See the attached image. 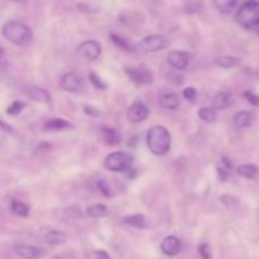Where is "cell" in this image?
Segmentation results:
<instances>
[{"label": "cell", "mask_w": 259, "mask_h": 259, "mask_svg": "<svg viewBox=\"0 0 259 259\" xmlns=\"http://www.w3.org/2000/svg\"><path fill=\"white\" fill-rule=\"evenodd\" d=\"M159 104H161V106H163V108L169 109V110H175V109L179 108L180 98L179 95L175 93L164 94V95L161 96V99H159Z\"/></svg>", "instance_id": "ac0fdd59"}, {"label": "cell", "mask_w": 259, "mask_h": 259, "mask_svg": "<svg viewBox=\"0 0 259 259\" xmlns=\"http://www.w3.org/2000/svg\"><path fill=\"white\" fill-rule=\"evenodd\" d=\"M125 73L137 85H149L153 81L152 72L147 67H143V66H139V67H126Z\"/></svg>", "instance_id": "8992f818"}, {"label": "cell", "mask_w": 259, "mask_h": 259, "mask_svg": "<svg viewBox=\"0 0 259 259\" xmlns=\"http://www.w3.org/2000/svg\"><path fill=\"white\" fill-rule=\"evenodd\" d=\"M98 189H99V191H101V194H103L104 196H106V197L111 196L110 187H109V185L106 184L104 180H100V181H98Z\"/></svg>", "instance_id": "d6a6232c"}, {"label": "cell", "mask_w": 259, "mask_h": 259, "mask_svg": "<svg viewBox=\"0 0 259 259\" xmlns=\"http://www.w3.org/2000/svg\"><path fill=\"white\" fill-rule=\"evenodd\" d=\"M237 172L239 176L244 177V179L253 180L258 176L259 168L254 164H240L237 168Z\"/></svg>", "instance_id": "44dd1931"}, {"label": "cell", "mask_w": 259, "mask_h": 259, "mask_svg": "<svg viewBox=\"0 0 259 259\" xmlns=\"http://www.w3.org/2000/svg\"><path fill=\"white\" fill-rule=\"evenodd\" d=\"M101 138L108 146H118L121 142V137L115 129L113 128H101Z\"/></svg>", "instance_id": "5bb4252c"}, {"label": "cell", "mask_w": 259, "mask_h": 259, "mask_svg": "<svg viewBox=\"0 0 259 259\" xmlns=\"http://www.w3.org/2000/svg\"><path fill=\"white\" fill-rule=\"evenodd\" d=\"M123 222L125 224L131 225V227L137 228V229H143L146 228V218L143 217L142 214H136V215H131V217H125L123 218Z\"/></svg>", "instance_id": "7402d4cb"}, {"label": "cell", "mask_w": 259, "mask_h": 259, "mask_svg": "<svg viewBox=\"0 0 259 259\" xmlns=\"http://www.w3.org/2000/svg\"><path fill=\"white\" fill-rule=\"evenodd\" d=\"M70 126V123L66 121L65 119H60V118H55V119H50V120L46 121L45 128L48 129V131H62V129H66Z\"/></svg>", "instance_id": "603a6c76"}, {"label": "cell", "mask_w": 259, "mask_h": 259, "mask_svg": "<svg viewBox=\"0 0 259 259\" xmlns=\"http://www.w3.org/2000/svg\"><path fill=\"white\" fill-rule=\"evenodd\" d=\"M24 108H25V104L23 103V101L15 100L14 103L7 109V114H9V115H18V114H19Z\"/></svg>", "instance_id": "f1b7e54d"}, {"label": "cell", "mask_w": 259, "mask_h": 259, "mask_svg": "<svg viewBox=\"0 0 259 259\" xmlns=\"http://www.w3.org/2000/svg\"><path fill=\"white\" fill-rule=\"evenodd\" d=\"M222 163H223V166H224L225 169H228V171H230V169H232L233 164H232V162L229 161V158H227V157H223Z\"/></svg>", "instance_id": "f35d334b"}, {"label": "cell", "mask_w": 259, "mask_h": 259, "mask_svg": "<svg viewBox=\"0 0 259 259\" xmlns=\"http://www.w3.org/2000/svg\"><path fill=\"white\" fill-rule=\"evenodd\" d=\"M182 95H184V98L186 99V100L192 101V103H194L197 98V91L195 88H186L184 90V93H182Z\"/></svg>", "instance_id": "4dcf8cb0"}, {"label": "cell", "mask_w": 259, "mask_h": 259, "mask_svg": "<svg viewBox=\"0 0 259 259\" xmlns=\"http://www.w3.org/2000/svg\"><path fill=\"white\" fill-rule=\"evenodd\" d=\"M215 63L223 68H233L240 66L242 60L239 57H235V56H222V57H218L215 60Z\"/></svg>", "instance_id": "d6986e66"}, {"label": "cell", "mask_w": 259, "mask_h": 259, "mask_svg": "<svg viewBox=\"0 0 259 259\" xmlns=\"http://www.w3.org/2000/svg\"><path fill=\"white\" fill-rule=\"evenodd\" d=\"M147 146L156 156H164L171 148V134L162 125L152 126L147 133Z\"/></svg>", "instance_id": "6da1fadb"}, {"label": "cell", "mask_w": 259, "mask_h": 259, "mask_svg": "<svg viewBox=\"0 0 259 259\" xmlns=\"http://www.w3.org/2000/svg\"><path fill=\"white\" fill-rule=\"evenodd\" d=\"M161 250L168 257H175V255L180 254L182 250L181 240L175 235L166 237L161 243Z\"/></svg>", "instance_id": "7c38bea8"}, {"label": "cell", "mask_w": 259, "mask_h": 259, "mask_svg": "<svg viewBox=\"0 0 259 259\" xmlns=\"http://www.w3.org/2000/svg\"><path fill=\"white\" fill-rule=\"evenodd\" d=\"M218 175H219L220 180H222L223 182H225L228 180V177H229V171L225 169L224 167H218Z\"/></svg>", "instance_id": "d590c367"}, {"label": "cell", "mask_w": 259, "mask_h": 259, "mask_svg": "<svg viewBox=\"0 0 259 259\" xmlns=\"http://www.w3.org/2000/svg\"><path fill=\"white\" fill-rule=\"evenodd\" d=\"M133 157L125 152H114L108 154L104 159V166L111 172H123L131 168Z\"/></svg>", "instance_id": "277c9868"}, {"label": "cell", "mask_w": 259, "mask_h": 259, "mask_svg": "<svg viewBox=\"0 0 259 259\" xmlns=\"http://www.w3.org/2000/svg\"><path fill=\"white\" fill-rule=\"evenodd\" d=\"M235 20L240 27L248 30L259 29V0H245L235 14Z\"/></svg>", "instance_id": "3957f363"}, {"label": "cell", "mask_w": 259, "mask_h": 259, "mask_svg": "<svg viewBox=\"0 0 259 259\" xmlns=\"http://www.w3.org/2000/svg\"><path fill=\"white\" fill-rule=\"evenodd\" d=\"M223 201V204L225 205V206L230 207V209H234V207H238V205H239V200L237 199V197L234 196H230V195H223L222 199H220Z\"/></svg>", "instance_id": "f546056e"}, {"label": "cell", "mask_w": 259, "mask_h": 259, "mask_svg": "<svg viewBox=\"0 0 259 259\" xmlns=\"http://www.w3.org/2000/svg\"><path fill=\"white\" fill-rule=\"evenodd\" d=\"M244 98L247 99V100L249 101L252 105L259 106V95H257V94L250 93V91H247V93H244Z\"/></svg>", "instance_id": "836d02e7"}, {"label": "cell", "mask_w": 259, "mask_h": 259, "mask_svg": "<svg viewBox=\"0 0 259 259\" xmlns=\"http://www.w3.org/2000/svg\"><path fill=\"white\" fill-rule=\"evenodd\" d=\"M199 253L201 255L202 259H211V250H210L209 244L206 243H202L199 247Z\"/></svg>", "instance_id": "1f68e13d"}, {"label": "cell", "mask_w": 259, "mask_h": 259, "mask_svg": "<svg viewBox=\"0 0 259 259\" xmlns=\"http://www.w3.org/2000/svg\"><path fill=\"white\" fill-rule=\"evenodd\" d=\"M232 104V95L229 93H219L212 99V109L214 110H223L230 106Z\"/></svg>", "instance_id": "9a60e30c"}, {"label": "cell", "mask_w": 259, "mask_h": 259, "mask_svg": "<svg viewBox=\"0 0 259 259\" xmlns=\"http://www.w3.org/2000/svg\"><path fill=\"white\" fill-rule=\"evenodd\" d=\"M67 240V235L60 230H51L45 235V242L50 245L65 244Z\"/></svg>", "instance_id": "2e32d148"}, {"label": "cell", "mask_w": 259, "mask_h": 259, "mask_svg": "<svg viewBox=\"0 0 259 259\" xmlns=\"http://www.w3.org/2000/svg\"><path fill=\"white\" fill-rule=\"evenodd\" d=\"M168 46V39H167L164 35L162 34H152V35H147L142 39L141 45V50L143 52L147 53H153V52H158V51L164 50V48Z\"/></svg>", "instance_id": "5b68a950"}, {"label": "cell", "mask_w": 259, "mask_h": 259, "mask_svg": "<svg viewBox=\"0 0 259 259\" xmlns=\"http://www.w3.org/2000/svg\"><path fill=\"white\" fill-rule=\"evenodd\" d=\"M110 38H111V40H113L114 45H116L119 48H121V50L129 51V52H133V51H134L133 46H132L131 43L128 42V40L124 39L123 37H120V35L115 34V33H111Z\"/></svg>", "instance_id": "4316f807"}, {"label": "cell", "mask_w": 259, "mask_h": 259, "mask_svg": "<svg viewBox=\"0 0 259 259\" xmlns=\"http://www.w3.org/2000/svg\"><path fill=\"white\" fill-rule=\"evenodd\" d=\"M0 129H2V131H4V132H8V133H13V131H14L12 125H9L8 123L3 121L2 119H0Z\"/></svg>", "instance_id": "8d00e7d4"}, {"label": "cell", "mask_w": 259, "mask_h": 259, "mask_svg": "<svg viewBox=\"0 0 259 259\" xmlns=\"http://www.w3.org/2000/svg\"><path fill=\"white\" fill-rule=\"evenodd\" d=\"M88 215L91 218H104L108 215V207L104 204H95L88 207Z\"/></svg>", "instance_id": "d4e9b609"}, {"label": "cell", "mask_w": 259, "mask_h": 259, "mask_svg": "<svg viewBox=\"0 0 259 259\" xmlns=\"http://www.w3.org/2000/svg\"><path fill=\"white\" fill-rule=\"evenodd\" d=\"M128 119L131 123H141L144 121L149 115V109L144 105L141 101H137V103L132 104L128 109Z\"/></svg>", "instance_id": "30bf717a"}, {"label": "cell", "mask_w": 259, "mask_h": 259, "mask_svg": "<svg viewBox=\"0 0 259 259\" xmlns=\"http://www.w3.org/2000/svg\"><path fill=\"white\" fill-rule=\"evenodd\" d=\"M60 86L62 90L68 91V93H76L82 86V77L76 72H68L61 77Z\"/></svg>", "instance_id": "9c48e42d"}, {"label": "cell", "mask_w": 259, "mask_h": 259, "mask_svg": "<svg viewBox=\"0 0 259 259\" xmlns=\"http://www.w3.org/2000/svg\"><path fill=\"white\" fill-rule=\"evenodd\" d=\"M3 37L15 46H27L33 38V32L27 24L18 20H9L3 25Z\"/></svg>", "instance_id": "7a4b0ae2"}, {"label": "cell", "mask_w": 259, "mask_h": 259, "mask_svg": "<svg viewBox=\"0 0 259 259\" xmlns=\"http://www.w3.org/2000/svg\"><path fill=\"white\" fill-rule=\"evenodd\" d=\"M10 210L13 211V214L18 215V217L27 218L29 215V207H28V205L22 201H18V200H13L12 204H10Z\"/></svg>", "instance_id": "cb8c5ba5"}, {"label": "cell", "mask_w": 259, "mask_h": 259, "mask_svg": "<svg viewBox=\"0 0 259 259\" xmlns=\"http://www.w3.org/2000/svg\"><path fill=\"white\" fill-rule=\"evenodd\" d=\"M96 259H111L105 250H95Z\"/></svg>", "instance_id": "74e56055"}, {"label": "cell", "mask_w": 259, "mask_h": 259, "mask_svg": "<svg viewBox=\"0 0 259 259\" xmlns=\"http://www.w3.org/2000/svg\"><path fill=\"white\" fill-rule=\"evenodd\" d=\"M200 119L205 121V123H214L217 120V111L212 108H201L197 113Z\"/></svg>", "instance_id": "484cf974"}, {"label": "cell", "mask_w": 259, "mask_h": 259, "mask_svg": "<svg viewBox=\"0 0 259 259\" xmlns=\"http://www.w3.org/2000/svg\"><path fill=\"white\" fill-rule=\"evenodd\" d=\"M190 58L191 55L189 52H184V51H172L167 56V62L169 63L171 67H174L175 70L182 71L185 68H187L190 63Z\"/></svg>", "instance_id": "ba28073f"}, {"label": "cell", "mask_w": 259, "mask_h": 259, "mask_svg": "<svg viewBox=\"0 0 259 259\" xmlns=\"http://www.w3.org/2000/svg\"><path fill=\"white\" fill-rule=\"evenodd\" d=\"M77 53L85 60L95 61L101 55V45L98 40H85L78 45Z\"/></svg>", "instance_id": "52a82bcc"}, {"label": "cell", "mask_w": 259, "mask_h": 259, "mask_svg": "<svg viewBox=\"0 0 259 259\" xmlns=\"http://www.w3.org/2000/svg\"><path fill=\"white\" fill-rule=\"evenodd\" d=\"M211 2L218 12L222 14H232L243 4V0H211Z\"/></svg>", "instance_id": "4fadbf2b"}, {"label": "cell", "mask_w": 259, "mask_h": 259, "mask_svg": "<svg viewBox=\"0 0 259 259\" xmlns=\"http://www.w3.org/2000/svg\"><path fill=\"white\" fill-rule=\"evenodd\" d=\"M12 2H17V3H24L25 0H12Z\"/></svg>", "instance_id": "ab89813d"}, {"label": "cell", "mask_w": 259, "mask_h": 259, "mask_svg": "<svg viewBox=\"0 0 259 259\" xmlns=\"http://www.w3.org/2000/svg\"><path fill=\"white\" fill-rule=\"evenodd\" d=\"M258 34H259V29H258Z\"/></svg>", "instance_id": "60d3db41"}, {"label": "cell", "mask_w": 259, "mask_h": 259, "mask_svg": "<svg viewBox=\"0 0 259 259\" xmlns=\"http://www.w3.org/2000/svg\"><path fill=\"white\" fill-rule=\"evenodd\" d=\"M89 80H90V82L93 83L94 88L98 89V90H105V89L108 88V86H106V83L104 82V81L94 72H91L90 75H89Z\"/></svg>", "instance_id": "83f0119b"}, {"label": "cell", "mask_w": 259, "mask_h": 259, "mask_svg": "<svg viewBox=\"0 0 259 259\" xmlns=\"http://www.w3.org/2000/svg\"><path fill=\"white\" fill-rule=\"evenodd\" d=\"M14 252L23 259H40L46 255V250L42 248L27 244L14 245Z\"/></svg>", "instance_id": "8fae6325"}, {"label": "cell", "mask_w": 259, "mask_h": 259, "mask_svg": "<svg viewBox=\"0 0 259 259\" xmlns=\"http://www.w3.org/2000/svg\"><path fill=\"white\" fill-rule=\"evenodd\" d=\"M29 98L33 101H37V103H43L48 104L51 101V96L45 89L42 88H32L29 90Z\"/></svg>", "instance_id": "ffe728a7"}, {"label": "cell", "mask_w": 259, "mask_h": 259, "mask_svg": "<svg viewBox=\"0 0 259 259\" xmlns=\"http://www.w3.org/2000/svg\"><path fill=\"white\" fill-rule=\"evenodd\" d=\"M83 111H85V114H88V115L90 116H99L100 115V110H99L98 108H95V106H85L83 108Z\"/></svg>", "instance_id": "e575fe53"}, {"label": "cell", "mask_w": 259, "mask_h": 259, "mask_svg": "<svg viewBox=\"0 0 259 259\" xmlns=\"http://www.w3.org/2000/svg\"><path fill=\"white\" fill-rule=\"evenodd\" d=\"M233 121L238 128H248L253 123V114L250 111H239L234 115Z\"/></svg>", "instance_id": "e0dca14e"}]
</instances>
